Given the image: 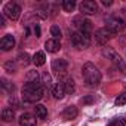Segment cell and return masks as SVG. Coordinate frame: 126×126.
Masks as SVG:
<instances>
[{"instance_id":"cell-1","label":"cell","mask_w":126,"mask_h":126,"mask_svg":"<svg viewBox=\"0 0 126 126\" xmlns=\"http://www.w3.org/2000/svg\"><path fill=\"white\" fill-rule=\"evenodd\" d=\"M43 92H45V89L40 85V82L25 83L22 88V99L25 102H36L43 98Z\"/></svg>"},{"instance_id":"cell-2","label":"cell","mask_w":126,"mask_h":126,"mask_svg":"<svg viewBox=\"0 0 126 126\" xmlns=\"http://www.w3.org/2000/svg\"><path fill=\"white\" fill-rule=\"evenodd\" d=\"M82 74H83V79L85 82L89 85V86H98L101 83V73L98 70V67L92 62H86L82 68Z\"/></svg>"},{"instance_id":"cell-3","label":"cell","mask_w":126,"mask_h":126,"mask_svg":"<svg viewBox=\"0 0 126 126\" xmlns=\"http://www.w3.org/2000/svg\"><path fill=\"white\" fill-rule=\"evenodd\" d=\"M102 56H105L107 59H110L113 64L116 65V68H119L120 71L126 73V64H125V61L120 58V55H119L113 47H110V46L102 47Z\"/></svg>"},{"instance_id":"cell-4","label":"cell","mask_w":126,"mask_h":126,"mask_svg":"<svg viewBox=\"0 0 126 126\" xmlns=\"http://www.w3.org/2000/svg\"><path fill=\"white\" fill-rule=\"evenodd\" d=\"M125 27H126L125 21H123L122 18H119V16H111V18H108V19L105 21V28H107L111 34H117V33L123 31Z\"/></svg>"},{"instance_id":"cell-5","label":"cell","mask_w":126,"mask_h":126,"mask_svg":"<svg viewBox=\"0 0 126 126\" xmlns=\"http://www.w3.org/2000/svg\"><path fill=\"white\" fill-rule=\"evenodd\" d=\"M3 14H5L9 19L16 21V19L19 18V15H21V6H19L18 3H15V2H9V3L5 6Z\"/></svg>"},{"instance_id":"cell-6","label":"cell","mask_w":126,"mask_h":126,"mask_svg":"<svg viewBox=\"0 0 126 126\" xmlns=\"http://www.w3.org/2000/svg\"><path fill=\"white\" fill-rule=\"evenodd\" d=\"M71 43H73V46L77 47V49H86V47H89L91 40L86 39V37L79 31V33H73V34H71Z\"/></svg>"},{"instance_id":"cell-7","label":"cell","mask_w":126,"mask_h":126,"mask_svg":"<svg viewBox=\"0 0 126 126\" xmlns=\"http://www.w3.org/2000/svg\"><path fill=\"white\" fill-rule=\"evenodd\" d=\"M79 9H80V12H83L86 15H94V14H96L98 6H96V3L94 2V0H85V2L80 3Z\"/></svg>"},{"instance_id":"cell-8","label":"cell","mask_w":126,"mask_h":126,"mask_svg":"<svg viewBox=\"0 0 126 126\" xmlns=\"http://www.w3.org/2000/svg\"><path fill=\"white\" fill-rule=\"evenodd\" d=\"M52 70L59 74V76H64L68 70V64H67V61L65 59H53L52 62Z\"/></svg>"},{"instance_id":"cell-9","label":"cell","mask_w":126,"mask_h":126,"mask_svg":"<svg viewBox=\"0 0 126 126\" xmlns=\"http://www.w3.org/2000/svg\"><path fill=\"white\" fill-rule=\"evenodd\" d=\"M111 37H113V34L107 28H99V30L95 31V42L98 45H105Z\"/></svg>"},{"instance_id":"cell-10","label":"cell","mask_w":126,"mask_h":126,"mask_svg":"<svg viewBox=\"0 0 126 126\" xmlns=\"http://www.w3.org/2000/svg\"><path fill=\"white\" fill-rule=\"evenodd\" d=\"M15 46V39H14V36H11V34H6V36H3V39L0 40V47H2V50H11L12 47Z\"/></svg>"},{"instance_id":"cell-11","label":"cell","mask_w":126,"mask_h":126,"mask_svg":"<svg viewBox=\"0 0 126 126\" xmlns=\"http://www.w3.org/2000/svg\"><path fill=\"white\" fill-rule=\"evenodd\" d=\"M65 94H67V91H65L64 82H59V83H56V85L52 88V95H53V98H56V99L64 98Z\"/></svg>"},{"instance_id":"cell-12","label":"cell","mask_w":126,"mask_h":126,"mask_svg":"<svg viewBox=\"0 0 126 126\" xmlns=\"http://www.w3.org/2000/svg\"><path fill=\"white\" fill-rule=\"evenodd\" d=\"M19 125L21 126H36V117L30 113H24L19 116Z\"/></svg>"},{"instance_id":"cell-13","label":"cell","mask_w":126,"mask_h":126,"mask_svg":"<svg viewBox=\"0 0 126 126\" xmlns=\"http://www.w3.org/2000/svg\"><path fill=\"white\" fill-rule=\"evenodd\" d=\"M45 47H46L47 52L55 53V52H58V50L61 49V43H59V40H56V39H49V40L45 43Z\"/></svg>"},{"instance_id":"cell-14","label":"cell","mask_w":126,"mask_h":126,"mask_svg":"<svg viewBox=\"0 0 126 126\" xmlns=\"http://www.w3.org/2000/svg\"><path fill=\"white\" fill-rule=\"evenodd\" d=\"M80 33L91 40V34H92V25H91V21L89 19H83L82 24H80Z\"/></svg>"},{"instance_id":"cell-15","label":"cell","mask_w":126,"mask_h":126,"mask_svg":"<svg viewBox=\"0 0 126 126\" xmlns=\"http://www.w3.org/2000/svg\"><path fill=\"white\" fill-rule=\"evenodd\" d=\"M77 108L74 107V105H68V107H65V110H64V113H62V117H64L65 120H71V119H76L77 117Z\"/></svg>"},{"instance_id":"cell-16","label":"cell","mask_w":126,"mask_h":126,"mask_svg":"<svg viewBox=\"0 0 126 126\" xmlns=\"http://www.w3.org/2000/svg\"><path fill=\"white\" fill-rule=\"evenodd\" d=\"M2 119H3V122H12V120L15 119V113H14V110L9 108V107L3 108V111H2Z\"/></svg>"},{"instance_id":"cell-17","label":"cell","mask_w":126,"mask_h":126,"mask_svg":"<svg viewBox=\"0 0 126 126\" xmlns=\"http://www.w3.org/2000/svg\"><path fill=\"white\" fill-rule=\"evenodd\" d=\"M45 61H46V56H45V53H43V52H36V53H34V56H33V62H34V65L40 67V65H43V64H45Z\"/></svg>"},{"instance_id":"cell-18","label":"cell","mask_w":126,"mask_h":126,"mask_svg":"<svg viewBox=\"0 0 126 126\" xmlns=\"http://www.w3.org/2000/svg\"><path fill=\"white\" fill-rule=\"evenodd\" d=\"M34 111H36V116H37L39 119H46V117H47V110H46V107L42 105V104H37V105L34 107Z\"/></svg>"},{"instance_id":"cell-19","label":"cell","mask_w":126,"mask_h":126,"mask_svg":"<svg viewBox=\"0 0 126 126\" xmlns=\"http://www.w3.org/2000/svg\"><path fill=\"white\" fill-rule=\"evenodd\" d=\"M62 9L65 12H73L76 9V2L74 0H64L62 2Z\"/></svg>"},{"instance_id":"cell-20","label":"cell","mask_w":126,"mask_h":126,"mask_svg":"<svg viewBox=\"0 0 126 126\" xmlns=\"http://www.w3.org/2000/svg\"><path fill=\"white\" fill-rule=\"evenodd\" d=\"M25 82L27 83H36L39 82V73L37 71H28L25 76Z\"/></svg>"},{"instance_id":"cell-21","label":"cell","mask_w":126,"mask_h":126,"mask_svg":"<svg viewBox=\"0 0 126 126\" xmlns=\"http://www.w3.org/2000/svg\"><path fill=\"white\" fill-rule=\"evenodd\" d=\"M64 86H65L67 94L74 92V80H73L71 77H68V79H65V80H64Z\"/></svg>"},{"instance_id":"cell-22","label":"cell","mask_w":126,"mask_h":126,"mask_svg":"<svg viewBox=\"0 0 126 126\" xmlns=\"http://www.w3.org/2000/svg\"><path fill=\"white\" fill-rule=\"evenodd\" d=\"M126 125V119L123 117H117V119H113L107 126H125Z\"/></svg>"},{"instance_id":"cell-23","label":"cell","mask_w":126,"mask_h":126,"mask_svg":"<svg viewBox=\"0 0 126 126\" xmlns=\"http://www.w3.org/2000/svg\"><path fill=\"white\" fill-rule=\"evenodd\" d=\"M16 59H18V62H19L21 65H27L28 62H30V56H28V55H27L25 52H24V53H19Z\"/></svg>"},{"instance_id":"cell-24","label":"cell","mask_w":126,"mask_h":126,"mask_svg":"<svg viewBox=\"0 0 126 126\" xmlns=\"http://www.w3.org/2000/svg\"><path fill=\"white\" fill-rule=\"evenodd\" d=\"M50 34L53 36V39L59 40V39H61V28H59L58 25H52V27H50Z\"/></svg>"},{"instance_id":"cell-25","label":"cell","mask_w":126,"mask_h":126,"mask_svg":"<svg viewBox=\"0 0 126 126\" xmlns=\"http://www.w3.org/2000/svg\"><path fill=\"white\" fill-rule=\"evenodd\" d=\"M123 104H126V91L116 98V105H123Z\"/></svg>"},{"instance_id":"cell-26","label":"cell","mask_w":126,"mask_h":126,"mask_svg":"<svg viewBox=\"0 0 126 126\" xmlns=\"http://www.w3.org/2000/svg\"><path fill=\"white\" fill-rule=\"evenodd\" d=\"M5 68H6L9 73H14V71L16 70V65L12 64V61H9V62H6V64H5Z\"/></svg>"},{"instance_id":"cell-27","label":"cell","mask_w":126,"mask_h":126,"mask_svg":"<svg viewBox=\"0 0 126 126\" xmlns=\"http://www.w3.org/2000/svg\"><path fill=\"white\" fill-rule=\"evenodd\" d=\"M102 5H104V6H111L113 2H111V0H102Z\"/></svg>"},{"instance_id":"cell-28","label":"cell","mask_w":126,"mask_h":126,"mask_svg":"<svg viewBox=\"0 0 126 126\" xmlns=\"http://www.w3.org/2000/svg\"><path fill=\"white\" fill-rule=\"evenodd\" d=\"M34 31H36V34H37V37H39V36H40V28H39L37 25H36V28H34Z\"/></svg>"},{"instance_id":"cell-29","label":"cell","mask_w":126,"mask_h":126,"mask_svg":"<svg viewBox=\"0 0 126 126\" xmlns=\"http://www.w3.org/2000/svg\"><path fill=\"white\" fill-rule=\"evenodd\" d=\"M0 25H2V27L5 25V19H3V16H0Z\"/></svg>"},{"instance_id":"cell-30","label":"cell","mask_w":126,"mask_h":126,"mask_svg":"<svg viewBox=\"0 0 126 126\" xmlns=\"http://www.w3.org/2000/svg\"><path fill=\"white\" fill-rule=\"evenodd\" d=\"M123 15H125V16H126V8H125V9H123Z\"/></svg>"}]
</instances>
